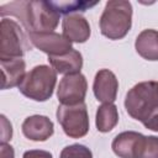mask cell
<instances>
[{"mask_svg":"<svg viewBox=\"0 0 158 158\" xmlns=\"http://www.w3.org/2000/svg\"><path fill=\"white\" fill-rule=\"evenodd\" d=\"M0 14L16 16L27 33L53 32L59 22V12L49 1H15L1 6Z\"/></svg>","mask_w":158,"mask_h":158,"instance_id":"6da1fadb","label":"cell"},{"mask_svg":"<svg viewBox=\"0 0 158 158\" xmlns=\"http://www.w3.org/2000/svg\"><path fill=\"white\" fill-rule=\"evenodd\" d=\"M88 83L81 73L64 75L57 89V98L62 105H75L84 102Z\"/></svg>","mask_w":158,"mask_h":158,"instance_id":"52a82bcc","label":"cell"},{"mask_svg":"<svg viewBox=\"0 0 158 158\" xmlns=\"http://www.w3.org/2000/svg\"><path fill=\"white\" fill-rule=\"evenodd\" d=\"M22 133L31 141L43 142L47 141L54 132L53 122L42 115H33L25 118L22 122Z\"/></svg>","mask_w":158,"mask_h":158,"instance_id":"30bf717a","label":"cell"},{"mask_svg":"<svg viewBox=\"0 0 158 158\" xmlns=\"http://www.w3.org/2000/svg\"><path fill=\"white\" fill-rule=\"evenodd\" d=\"M1 143H6L9 139H11L12 137V128H11V123L6 120V117L4 115H1Z\"/></svg>","mask_w":158,"mask_h":158,"instance_id":"44dd1931","label":"cell"},{"mask_svg":"<svg viewBox=\"0 0 158 158\" xmlns=\"http://www.w3.org/2000/svg\"><path fill=\"white\" fill-rule=\"evenodd\" d=\"M118 81L116 75L109 69H100L94 79L93 91L98 101L102 104H111L116 100Z\"/></svg>","mask_w":158,"mask_h":158,"instance_id":"9c48e42d","label":"cell"},{"mask_svg":"<svg viewBox=\"0 0 158 158\" xmlns=\"http://www.w3.org/2000/svg\"><path fill=\"white\" fill-rule=\"evenodd\" d=\"M100 31L109 40L123 38L132 25V5L125 0H110L106 2L100 17Z\"/></svg>","mask_w":158,"mask_h":158,"instance_id":"7a4b0ae2","label":"cell"},{"mask_svg":"<svg viewBox=\"0 0 158 158\" xmlns=\"http://www.w3.org/2000/svg\"><path fill=\"white\" fill-rule=\"evenodd\" d=\"M142 133L135 131H126L118 133L112 141V151L120 158H135L138 141Z\"/></svg>","mask_w":158,"mask_h":158,"instance_id":"9a60e30c","label":"cell"},{"mask_svg":"<svg viewBox=\"0 0 158 158\" xmlns=\"http://www.w3.org/2000/svg\"><path fill=\"white\" fill-rule=\"evenodd\" d=\"M28 36L32 44L48 56H62L73 49L72 42L56 32L28 33Z\"/></svg>","mask_w":158,"mask_h":158,"instance_id":"ba28073f","label":"cell"},{"mask_svg":"<svg viewBox=\"0 0 158 158\" xmlns=\"http://www.w3.org/2000/svg\"><path fill=\"white\" fill-rule=\"evenodd\" d=\"M142 123L146 128L158 132V104L148 112V115L144 117Z\"/></svg>","mask_w":158,"mask_h":158,"instance_id":"ffe728a7","label":"cell"},{"mask_svg":"<svg viewBox=\"0 0 158 158\" xmlns=\"http://www.w3.org/2000/svg\"><path fill=\"white\" fill-rule=\"evenodd\" d=\"M51 5L60 14H64L68 16L69 12H77V11H85L89 7L95 6L98 2H86V1H49Z\"/></svg>","mask_w":158,"mask_h":158,"instance_id":"ac0fdd59","label":"cell"},{"mask_svg":"<svg viewBox=\"0 0 158 158\" xmlns=\"http://www.w3.org/2000/svg\"><path fill=\"white\" fill-rule=\"evenodd\" d=\"M57 83V72L48 65H36L26 73L19 90L35 101L48 100Z\"/></svg>","mask_w":158,"mask_h":158,"instance_id":"3957f363","label":"cell"},{"mask_svg":"<svg viewBox=\"0 0 158 158\" xmlns=\"http://www.w3.org/2000/svg\"><path fill=\"white\" fill-rule=\"evenodd\" d=\"M63 36L70 41L77 43H84L90 37V25L85 17L73 14L68 15L63 19L62 22Z\"/></svg>","mask_w":158,"mask_h":158,"instance_id":"8fae6325","label":"cell"},{"mask_svg":"<svg viewBox=\"0 0 158 158\" xmlns=\"http://www.w3.org/2000/svg\"><path fill=\"white\" fill-rule=\"evenodd\" d=\"M158 104V81H141L128 90L125 99L127 114L138 121H143L148 112Z\"/></svg>","mask_w":158,"mask_h":158,"instance_id":"5b68a950","label":"cell"},{"mask_svg":"<svg viewBox=\"0 0 158 158\" xmlns=\"http://www.w3.org/2000/svg\"><path fill=\"white\" fill-rule=\"evenodd\" d=\"M136 52L147 60H158V31L143 30L135 42Z\"/></svg>","mask_w":158,"mask_h":158,"instance_id":"5bb4252c","label":"cell"},{"mask_svg":"<svg viewBox=\"0 0 158 158\" xmlns=\"http://www.w3.org/2000/svg\"><path fill=\"white\" fill-rule=\"evenodd\" d=\"M118 122V111L117 107L111 104H102L96 111V128L100 132L111 131Z\"/></svg>","mask_w":158,"mask_h":158,"instance_id":"2e32d148","label":"cell"},{"mask_svg":"<svg viewBox=\"0 0 158 158\" xmlns=\"http://www.w3.org/2000/svg\"><path fill=\"white\" fill-rule=\"evenodd\" d=\"M59 158H93V153L83 144H70L62 149Z\"/></svg>","mask_w":158,"mask_h":158,"instance_id":"d6986e66","label":"cell"},{"mask_svg":"<svg viewBox=\"0 0 158 158\" xmlns=\"http://www.w3.org/2000/svg\"><path fill=\"white\" fill-rule=\"evenodd\" d=\"M1 65V75L2 84L1 88L9 89L14 86H19L25 75H26V63L22 58H10V59H0Z\"/></svg>","mask_w":158,"mask_h":158,"instance_id":"7c38bea8","label":"cell"},{"mask_svg":"<svg viewBox=\"0 0 158 158\" xmlns=\"http://www.w3.org/2000/svg\"><path fill=\"white\" fill-rule=\"evenodd\" d=\"M135 158H158V137L141 136Z\"/></svg>","mask_w":158,"mask_h":158,"instance_id":"e0dca14e","label":"cell"},{"mask_svg":"<svg viewBox=\"0 0 158 158\" xmlns=\"http://www.w3.org/2000/svg\"><path fill=\"white\" fill-rule=\"evenodd\" d=\"M48 62L57 73L65 75L80 73L83 67V57L74 48L62 56H48Z\"/></svg>","mask_w":158,"mask_h":158,"instance_id":"4fadbf2b","label":"cell"},{"mask_svg":"<svg viewBox=\"0 0 158 158\" xmlns=\"http://www.w3.org/2000/svg\"><path fill=\"white\" fill-rule=\"evenodd\" d=\"M22 158H52V154L47 151H41V149H31L23 153Z\"/></svg>","mask_w":158,"mask_h":158,"instance_id":"7402d4cb","label":"cell"},{"mask_svg":"<svg viewBox=\"0 0 158 158\" xmlns=\"http://www.w3.org/2000/svg\"><path fill=\"white\" fill-rule=\"evenodd\" d=\"M57 120L64 133L70 138L84 137L89 131V115L84 102L75 105H59Z\"/></svg>","mask_w":158,"mask_h":158,"instance_id":"8992f818","label":"cell"},{"mask_svg":"<svg viewBox=\"0 0 158 158\" xmlns=\"http://www.w3.org/2000/svg\"><path fill=\"white\" fill-rule=\"evenodd\" d=\"M0 158H14V149L7 143H1L0 147Z\"/></svg>","mask_w":158,"mask_h":158,"instance_id":"603a6c76","label":"cell"},{"mask_svg":"<svg viewBox=\"0 0 158 158\" xmlns=\"http://www.w3.org/2000/svg\"><path fill=\"white\" fill-rule=\"evenodd\" d=\"M30 36L15 20L2 17L0 22V59L21 58L32 49Z\"/></svg>","mask_w":158,"mask_h":158,"instance_id":"277c9868","label":"cell"}]
</instances>
